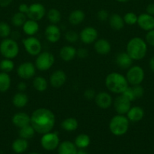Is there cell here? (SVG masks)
Instances as JSON below:
<instances>
[{
    "label": "cell",
    "instance_id": "2e32d148",
    "mask_svg": "<svg viewBox=\"0 0 154 154\" xmlns=\"http://www.w3.org/2000/svg\"><path fill=\"white\" fill-rule=\"evenodd\" d=\"M45 37L51 43H56L61 37V31L56 24H50L45 29Z\"/></svg>",
    "mask_w": 154,
    "mask_h": 154
},
{
    "label": "cell",
    "instance_id": "b9f144b4",
    "mask_svg": "<svg viewBox=\"0 0 154 154\" xmlns=\"http://www.w3.org/2000/svg\"><path fill=\"white\" fill-rule=\"evenodd\" d=\"M145 41L147 45L154 47V29L147 32L145 37Z\"/></svg>",
    "mask_w": 154,
    "mask_h": 154
},
{
    "label": "cell",
    "instance_id": "ba28073f",
    "mask_svg": "<svg viewBox=\"0 0 154 154\" xmlns=\"http://www.w3.org/2000/svg\"><path fill=\"white\" fill-rule=\"evenodd\" d=\"M40 143L45 150L51 151L58 147L60 144V138L57 132H51V131L42 135Z\"/></svg>",
    "mask_w": 154,
    "mask_h": 154
},
{
    "label": "cell",
    "instance_id": "bcb514c9",
    "mask_svg": "<svg viewBox=\"0 0 154 154\" xmlns=\"http://www.w3.org/2000/svg\"><path fill=\"white\" fill-rule=\"evenodd\" d=\"M28 10L29 5L26 4V3H22V4L20 5L19 7H18V11H19L20 12H21V13L25 14H27V12H28Z\"/></svg>",
    "mask_w": 154,
    "mask_h": 154
},
{
    "label": "cell",
    "instance_id": "30bf717a",
    "mask_svg": "<svg viewBox=\"0 0 154 154\" xmlns=\"http://www.w3.org/2000/svg\"><path fill=\"white\" fill-rule=\"evenodd\" d=\"M36 70V68L35 64L31 62H24L19 65L17 69V74L22 79L29 80L35 76Z\"/></svg>",
    "mask_w": 154,
    "mask_h": 154
},
{
    "label": "cell",
    "instance_id": "816d5d0a",
    "mask_svg": "<svg viewBox=\"0 0 154 154\" xmlns=\"http://www.w3.org/2000/svg\"><path fill=\"white\" fill-rule=\"evenodd\" d=\"M76 154H88V153H86L85 150H83L82 149H81V150H78V151H77Z\"/></svg>",
    "mask_w": 154,
    "mask_h": 154
},
{
    "label": "cell",
    "instance_id": "83f0119b",
    "mask_svg": "<svg viewBox=\"0 0 154 154\" xmlns=\"http://www.w3.org/2000/svg\"><path fill=\"white\" fill-rule=\"evenodd\" d=\"M28 146L29 144L27 139L19 138H17L16 140H14V141H13L11 147L12 150H13L16 153H22L27 150Z\"/></svg>",
    "mask_w": 154,
    "mask_h": 154
},
{
    "label": "cell",
    "instance_id": "ee69618b",
    "mask_svg": "<svg viewBox=\"0 0 154 154\" xmlns=\"http://www.w3.org/2000/svg\"><path fill=\"white\" fill-rule=\"evenodd\" d=\"M83 96H84V97L87 100H92V99H95V96H96V93H95V91L92 88H88L84 92V95Z\"/></svg>",
    "mask_w": 154,
    "mask_h": 154
},
{
    "label": "cell",
    "instance_id": "5b68a950",
    "mask_svg": "<svg viewBox=\"0 0 154 154\" xmlns=\"http://www.w3.org/2000/svg\"><path fill=\"white\" fill-rule=\"evenodd\" d=\"M19 51V45L14 39L6 38L0 43V54L4 58L12 60L18 57Z\"/></svg>",
    "mask_w": 154,
    "mask_h": 154
},
{
    "label": "cell",
    "instance_id": "d4e9b609",
    "mask_svg": "<svg viewBox=\"0 0 154 154\" xmlns=\"http://www.w3.org/2000/svg\"><path fill=\"white\" fill-rule=\"evenodd\" d=\"M109 24L113 29L119 31L122 29L125 26L123 17L118 14H113L109 17Z\"/></svg>",
    "mask_w": 154,
    "mask_h": 154
},
{
    "label": "cell",
    "instance_id": "603a6c76",
    "mask_svg": "<svg viewBox=\"0 0 154 154\" xmlns=\"http://www.w3.org/2000/svg\"><path fill=\"white\" fill-rule=\"evenodd\" d=\"M38 21L33 20H27L22 26L23 31L28 36H33L38 32L39 29V25Z\"/></svg>",
    "mask_w": 154,
    "mask_h": 154
},
{
    "label": "cell",
    "instance_id": "4316f807",
    "mask_svg": "<svg viewBox=\"0 0 154 154\" xmlns=\"http://www.w3.org/2000/svg\"><path fill=\"white\" fill-rule=\"evenodd\" d=\"M29 98L26 93L24 92L17 93L12 99V103L16 108H24L28 104Z\"/></svg>",
    "mask_w": 154,
    "mask_h": 154
},
{
    "label": "cell",
    "instance_id": "7a4b0ae2",
    "mask_svg": "<svg viewBox=\"0 0 154 154\" xmlns=\"http://www.w3.org/2000/svg\"><path fill=\"white\" fill-rule=\"evenodd\" d=\"M105 86L111 93L122 94L128 87V83L123 75L119 72H111L106 77Z\"/></svg>",
    "mask_w": 154,
    "mask_h": 154
},
{
    "label": "cell",
    "instance_id": "ac0fdd59",
    "mask_svg": "<svg viewBox=\"0 0 154 154\" xmlns=\"http://www.w3.org/2000/svg\"><path fill=\"white\" fill-rule=\"evenodd\" d=\"M134 60L131 58L128 53L125 52H120L116 55V63L118 67H119L122 69H129L131 66Z\"/></svg>",
    "mask_w": 154,
    "mask_h": 154
},
{
    "label": "cell",
    "instance_id": "6da1fadb",
    "mask_svg": "<svg viewBox=\"0 0 154 154\" xmlns=\"http://www.w3.org/2000/svg\"><path fill=\"white\" fill-rule=\"evenodd\" d=\"M55 115L49 109L40 108L35 110L30 116V124L39 134L51 132L55 124Z\"/></svg>",
    "mask_w": 154,
    "mask_h": 154
},
{
    "label": "cell",
    "instance_id": "52a82bcc",
    "mask_svg": "<svg viewBox=\"0 0 154 154\" xmlns=\"http://www.w3.org/2000/svg\"><path fill=\"white\" fill-rule=\"evenodd\" d=\"M144 77L145 73L143 68L139 66H131L127 71L125 78L128 84L134 86L141 84L144 80Z\"/></svg>",
    "mask_w": 154,
    "mask_h": 154
},
{
    "label": "cell",
    "instance_id": "f546056e",
    "mask_svg": "<svg viewBox=\"0 0 154 154\" xmlns=\"http://www.w3.org/2000/svg\"><path fill=\"white\" fill-rule=\"evenodd\" d=\"M48 81L44 77L37 76L33 78V87L36 91L38 92H45L48 88Z\"/></svg>",
    "mask_w": 154,
    "mask_h": 154
},
{
    "label": "cell",
    "instance_id": "e575fe53",
    "mask_svg": "<svg viewBox=\"0 0 154 154\" xmlns=\"http://www.w3.org/2000/svg\"><path fill=\"white\" fill-rule=\"evenodd\" d=\"M27 14L18 11L17 13H15L13 15V17H12L11 23L16 27L22 26L24 24V23L26 22V20H27Z\"/></svg>",
    "mask_w": 154,
    "mask_h": 154
},
{
    "label": "cell",
    "instance_id": "681fc988",
    "mask_svg": "<svg viewBox=\"0 0 154 154\" xmlns=\"http://www.w3.org/2000/svg\"><path fill=\"white\" fill-rule=\"evenodd\" d=\"M13 0H0V6L2 8L8 7Z\"/></svg>",
    "mask_w": 154,
    "mask_h": 154
},
{
    "label": "cell",
    "instance_id": "d6986e66",
    "mask_svg": "<svg viewBox=\"0 0 154 154\" xmlns=\"http://www.w3.org/2000/svg\"><path fill=\"white\" fill-rule=\"evenodd\" d=\"M12 123L16 127L21 128L30 124V116L25 112H18L14 114L11 119Z\"/></svg>",
    "mask_w": 154,
    "mask_h": 154
},
{
    "label": "cell",
    "instance_id": "7bdbcfd3",
    "mask_svg": "<svg viewBox=\"0 0 154 154\" xmlns=\"http://www.w3.org/2000/svg\"><path fill=\"white\" fill-rule=\"evenodd\" d=\"M109 14L104 9H101L97 14V17L100 21H106L107 19H109Z\"/></svg>",
    "mask_w": 154,
    "mask_h": 154
},
{
    "label": "cell",
    "instance_id": "f5cc1de1",
    "mask_svg": "<svg viewBox=\"0 0 154 154\" xmlns=\"http://www.w3.org/2000/svg\"><path fill=\"white\" fill-rule=\"evenodd\" d=\"M117 2H121V3H125V2H129L130 0H116Z\"/></svg>",
    "mask_w": 154,
    "mask_h": 154
},
{
    "label": "cell",
    "instance_id": "d6a6232c",
    "mask_svg": "<svg viewBox=\"0 0 154 154\" xmlns=\"http://www.w3.org/2000/svg\"><path fill=\"white\" fill-rule=\"evenodd\" d=\"M47 17L51 24H57L61 20V13L57 8H51L47 12Z\"/></svg>",
    "mask_w": 154,
    "mask_h": 154
},
{
    "label": "cell",
    "instance_id": "c3c4849f",
    "mask_svg": "<svg viewBox=\"0 0 154 154\" xmlns=\"http://www.w3.org/2000/svg\"><path fill=\"white\" fill-rule=\"evenodd\" d=\"M27 86L25 82H20L19 84H18V86H17V87H18V90H19L20 92L25 91L26 89H27Z\"/></svg>",
    "mask_w": 154,
    "mask_h": 154
},
{
    "label": "cell",
    "instance_id": "db71d44e",
    "mask_svg": "<svg viewBox=\"0 0 154 154\" xmlns=\"http://www.w3.org/2000/svg\"><path fill=\"white\" fill-rule=\"evenodd\" d=\"M29 154H39V153H29Z\"/></svg>",
    "mask_w": 154,
    "mask_h": 154
},
{
    "label": "cell",
    "instance_id": "44dd1931",
    "mask_svg": "<svg viewBox=\"0 0 154 154\" xmlns=\"http://www.w3.org/2000/svg\"><path fill=\"white\" fill-rule=\"evenodd\" d=\"M95 51L100 55H107L111 51V45L105 38L97 39L94 45Z\"/></svg>",
    "mask_w": 154,
    "mask_h": 154
},
{
    "label": "cell",
    "instance_id": "f1b7e54d",
    "mask_svg": "<svg viewBox=\"0 0 154 154\" xmlns=\"http://www.w3.org/2000/svg\"><path fill=\"white\" fill-rule=\"evenodd\" d=\"M60 126L62 129L66 132H74L78 128L79 123L74 117H67L62 121Z\"/></svg>",
    "mask_w": 154,
    "mask_h": 154
},
{
    "label": "cell",
    "instance_id": "74e56055",
    "mask_svg": "<svg viewBox=\"0 0 154 154\" xmlns=\"http://www.w3.org/2000/svg\"><path fill=\"white\" fill-rule=\"evenodd\" d=\"M11 29L8 24L4 21L0 22V37L2 38H8V36L11 35Z\"/></svg>",
    "mask_w": 154,
    "mask_h": 154
},
{
    "label": "cell",
    "instance_id": "9c48e42d",
    "mask_svg": "<svg viewBox=\"0 0 154 154\" xmlns=\"http://www.w3.org/2000/svg\"><path fill=\"white\" fill-rule=\"evenodd\" d=\"M24 49L27 54L31 56H37L42 51V44L37 38L28 36L23 40Z\"/></svg>",
    "mask_w": 154,
    "mask_h": 154
},
{
    "label": "cell",
    "instance_id": "f6af8a7d",
    "mask_svg": "<svg viewBox=\"0 0 154 154\" xmlns=\"http://www.w3.org/2000/svg\"><path fill=\"white\" fill-rule=\"evenodd\" d=\"M88 51L85 48H79L76 51V56L81 59H84L88 57Z\"/></svg>",
    "mask_w": 154,
    "mask_h": 154
},
{
    "label": "cell",
    "instance_id": "9a60e30c",
    "mask_svg": "<svg viewBox=\"0 0 154 154\" xmlns=\"http://www.w3.org/2000/svg\"><path fill=\"white\" fill-rule=\"evenodd\" d=\"M137 24L143 31H150L154 29V16L147 13H143L137 17Z\"/></svg>",
    "mask_w": 154,
    "mask_h": 154
},
{
    "label": "cell",
    "instance_id": "ffe728a7",
    "mask_svg": "<svg viewBox=\"0 0 154 154\" xmlns=\"http://www.w3.org/2000/svg\"><path fill=\"white\" fill-rule=\"evenodd\" d=\"M126 117H128V120L133 123H137L140 121L144 117V111L143 108L140 106H133L131 107L129 111L126 114Z\"/></svg>",
    "mask_w": 154,
    "mask_h": 154
},
{
    "label": "cell",
    "instance_id": "ab89813d",
    "mask_svg": "<svg viewBox=\"0 0 154 154\" xmlns=\"http://www.w3.org/2000/svg\"><path fill=\"white\" fill-rule=\"evenodd\" d=\"M131 87H132L133 92H134L136 99H140V98H141L143 96V94H144V89H143V87L140 84L132 86Z\"/></svg>",
    "mask_w": 154,
    "mask_h": 154
},
{
    "label": "cell",
    "instance_id": "484cf974",
    "mask_svg": "<svg viewBox=\"0 0 154 154\" xmlns=\"http://www.w3.org/2000/svg\"><path fill=\"white\" fill-rule=\"evenodd\" d=\"M85 18V14L84 13V11L80 9H76L72 11L69 14L68 20L72 25L76 26L81 24L84 21Z\"/></svg>",
    "mask_w": 154,
    "mask_h": 154
},
{
    "label": "cell",
    "instance_id": "3957f363",
    "mask_svg": "<svg viewBox=\"0 0 154 154\" xmlns=\"http://www.w3.org/2000/svg\"><path fill=\"white\" fill-rule=\"evenodd\" d=\"M126 52L133 60H141L147 53V44L141 38L134 37L127 43Z\"/></svg>",
    "mask_w": 154,
    "mask_h": 154
},
{
    "label": "cell",
    "instance_id": "4fadbf2b",
    "mask_svg": "<svg viewBox=\"0 0 154 154\" xmlns=\"http://www.w3.org/2000/svg\"><path fill=\"white\" fill-rule=\"evenodd\" d=\"M98 37V30L93 26L85 27L79 33V39L85 45H90L95 42Z\"/></svg>",
    "mask_w": 154,
    "mask_h": 154
},
{
    "label": "cell",
    "instance_id": "cb8c5ba5",
    "mask_svg": "<svg viewBox=\"0 0 154 154\" xmlns=\"http://www.w3.org/2000/svg\"><path fill=\"white\" fill-rule=\"evenodd\" d=\"M77 151L76 146L69 141H63L57 147L58 154H76Z\"/></svg>",
    "mask_w": 154,
    "mask_h": 154
},
{
    "label": "cell",
    "instance_id": "f907efd6",
    "mask_svg": "<svg viewBox=\"0 0 154 154\" xmlns=\"http://www.w3.org/2000/svg\"><path fill=\"white\" fill-rule=\"evenodd\" d=\"M149 66L150 70L152 71V72H154V56L151 57V59L149 60Z\"/></svg>",
    "mask_w": 154,
    "mask_h": 154
},
{
    "label": "cell",
    "instance_id": "8992f818",
    "mask_svg": "<svg viewBox=\"0 0 154 154\" xmlns=\"http://www.w3.org/2000/svg\"><path fill=\"white\" fill-rule=\"evenodd\" d=\"M54 61H55L54 56L51 53L44 51L36 56L35 66L38 70L41 72H45L52 67Z\"/></svg>",
    "mask_w": 154,
    "mask_h": 154
},
{
    "label": "cell",
    "instance_id": "8fae6325",
    "mask_svg": "<svg viewBox=\"0 0 154 154\" xmlns=\"http://www.w3.org/2000/svg\"><path fill=\"white\" fill-rule=\"evenodd\" d=\"M46 14L45 6L39 2H35L29 5V10L27 16L29 19L39 21L42 20Z\"/></svg>",
    "mask_w": 154,
    "mask_h": 154
},
{
    "label": "cell",
    "instance_id": "1f68e13d",
    "mask_svg": "<svg viewBox=\"0 0 154 154\" xmlns=\"http://www.w3.org/2000/svg\"><path fill=\"white\" fill-rule=\"evenodd\" d=\"M90 137L87 134L82 133L77 135L75 139V141H74V144L76 146L77 148L85 149L88 147L89 144H90Z\"/></svg>",
    "mask_w": 154,
    "mask_h": 154
},
{
    "label": "cell",
    "instance_id": "d590c367",
    "mask_svg": "<svg viewBox=\"0 0 154 154\" xmlns=\"http://www.w3.org/2000/svg\"><path fill=\"white\" fill-rule=\"evenodd\" d=\"M14 69V63L11 59L5 58L4 60L0 62V69L2 70V72L9 73V72H12Z\"/></svg>",
    "mask_w": 154,
    "mask_h": 154
},
{
    "label": "cell",
    "instance_id": "5bb4252c",
    "mask_svg": "<svg viewBox=\"0 0 154 154\" xmlns=\"http://www.w3.org/2000/svg\"><path fill=\"white\" fill-rule=\"evenodd\" d=\"M95 102L97 106L101 109H107L113 105V98L107 92H100L95 97Z\"/></svg>",
    "mask_w": 154,
    "mask_h": 154
},
{
    "label": "cell",
    "instance_id": "277c9868",
    "mask_svg": "<svg viewBox=\"0 0 154 154\" xmlns=\"http://www.w3.org/2000/svg\"><path fill=\"white\" fill-rule=\"evenodd\" d=\"M129 123L130 121L126 115L117 114L110 120L109 129L113 135L116 136H122L128 132Z\"/></svg>",
    "mask_w": 154,
    "mask_h": 154
},
{
    "label": "cell",
    "instance_id": "836d02e7",
    "mask_svg": "<svg viewBox=\"0 0 154 154\" xmlns=\"http://www.w3.org/2000/svg\"><path fill=\"white\" fill-rule=\"evenodd\" d=\"M35 129H33L31 124H29L27 126H24V127L21 128L19 130V135L20 138H24V139H30L33 137L35 135Z\"/></svg>",
    "mask_w": 154,
    "mask_h": 154
},
{
    "label": "cell",
    "instance_id": "7c38bea8",
    "mask_svg": "<svg viewBox=\"0 0 154 154\" xmlns=\"http://www.w3.org/2000/svg\"><path fill=\"white\" fill-rule=\"evenodd\" d=\"M131 101L128 100L122 94H120L119 96H117L113 102V105H114V108L116 113L118 114H122V115H126L131 107Z\"/></svg>",
    "mask_w": 154,
    "mask_h": 154
},
{
    "label": "cell",
    "instance_id": "4dcf8cb0",
    "mask_svg": "<svg viewBox=\"0 0 154 154\" xmlns=\"http://www.w3.org/2000/svg\"><path fill=\"white\" fill-rule=\"evenodd\" d=\"M11 84V79L8 73L0 72V92L5 93L10 89Z\"/></svg>",
    "mask_w": 154,
    "mask_h": 154
},
{
    "label": "cell",
    "instance_id": "8d00e7d4",
    "mask_svg": "<svg viewBox=\"0 0 154 154\" xmlns=\"http://www.w3.org/2000/svg\"><path fill=\"white\" fill-rule=\"evenodd\" d=\"M122 17H123L125 24H127V25L129 26H133L137 24L138 16L136 14H134V12H128Z\"/></svg>",
    "mask_w": 154,
    "mask_h": 154
},
{
    "label": "cell",
    "instance_id": "e0dca14e",
    "mask_svg": "<svg viewBox=\"0 0 154 154\" xmlns=\"http://www.w3.org/2000/svg\"><path fill=\"white\" fill-rule=\"evenodd\" d=\"M66 81V75L63 70H56L50 75L49 83L54 88H60Z\"/></svg>",
    "mask_w": 154,
    "mask_h": 154
},
{
    "label": "cell",
    "instance_id": "f35d334b",
    "mask_svg": "<svg viewBox=\"0 0 154 154\" xmlns=\"http://www.w3.org/2000/svg\"><path fill=\"white\" fill-rule=\"evenodd\" d=\"M79 38V34L72 30L66 32L65 34V39L69 43H75Z\"/></svg>",
    "mask_w": 154,
    "mask_h": 154
},
{
    "label": "cell",
    "instance_id": "7dc6e473",
    "mask_svg": "<svg viewBox=\"0 0 154 154\" xmlns=\"http://www.w3.org/2000/svg\"><path fill=\"white\" fill-rule=\"evenodd\" d=\"M146 13L154 16V3H150L146 8Z\"/></svg>",
    "mask_w": 154,
    "mask_h": 154
},
{
    "label": "cell",
    "instance_id": "7402d4cb",
    "mask_svg": "<svg viewBox=\"0 0 154 154\" xmlns=\"http://www.w3.org/2000/svg\"><path fill=\"white\" fill-rule=\"evenodd\" d=\"M76 51L74 47L70 46V45H66L63 46L60 50V59L64 62H69L73 60L76 57Z\"/></svg>",
    "mask_w": 154,
    "mask_h": 154
},
{
    "label": "cell",
    "instance_id": "60d3db41",
    "mask_svg": "<svg viewBox=\"0 0 154 154\" xmlns=\"http://www.w3.org/2000/svg\"><path fill=\"white\" fill-rule=\"evenodd\" d=\"M122 94L124 96H125V97H126L128 100L131 101V102H133V101H134L136 99L134 94V92H133L132 87H128Z\"/></svg>",
    "mask_w": 154,
    "mask_h": 154
}]
</instances>
